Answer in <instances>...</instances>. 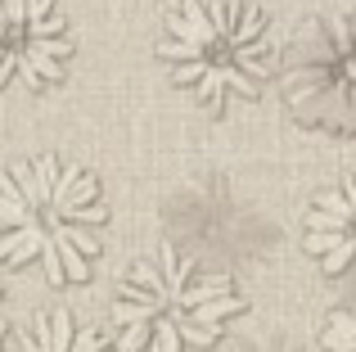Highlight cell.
Here are the masks:
<instances>
[{
    "label": "cell",
    "mask_w": 356,
    "mask_h": 352,
    "mask_svg": "<svg viewBox=\"0 0 356 352\" xmlns=\"http://www.w3.org/2000/svg\"><path fill=\"white\" fill-rule=\"evenodd\" d=\"M230 285H235L230 275H203L199 285L181 289V298H176V307H172V312H194V307H203V303H212V298H226Z\"/></svg>",
    "instance_id": "1"
},
{
    "label": "cell",
    "mask_w": 356,
    "mask_h": 352,
    "mask_svg": "<svg viewBox=\"0 0 356 352\" xmlns=\"http://www.w3.org/2000/svg\"><path fill=\"white\" fill-rule=\"evenodd\" d=\"M321 344H325V352H356V317L352 312H334Z\"/></svg>",
    "instance_id": "2"
},
{
    "label": "cell",
    "mask_w": 356,
    "mask_h": 352,
    "mask_svg": "<svg viewBox=\"0 0 356 352\" xmlns=\"http://www.w3.org/2000/svg\"><path fill=\"white\" fill-rule=\"evenodd\" d=\"M239 312H243V298L226 294V298H212V303H203V307H194V312H181V317L199 321V326H217L221 330V321H226V317H239Z\"/></svg>",
    "instance_id": "3"
},
{
    "label": "cell",
    "mask_w": 356,
    "mask_h": 352,
    "mask_svg": "<svg viewBox=\"0 0 356 352\" xmlns=\"http://www.w3.org/2000/svg\"><path fill=\"white\" fill-rule=\"evenodd\" d=\"M50 235H54V230H50ZM54 244H59V257H63V271H68V280H72V285H86V280H90L86 253H81L72 239H63V235H54Z\"/></svg>",
    "instance_id": "4"
},
{
    "label": "cell",
    "mask_w": 356,
    "mask_h": 352,
    "mask_svg": "<svg viewBox=\"0 0 356 352\" xmlns=\"http://www.w3.org/2000/svg\"><path fill=\"white\" fill-rule=\"evenodd\" d=\"M50 230H54V235H63V239H72V244H77L86 257H99V253H104V248H99V239L90 235L86 226H77V221H59V217H50Z\"/></svg>",
    "instance_id": "5"
},
{
    "label": "cell",
    "mask_w": 356,
    "mask_h": 352,
    "mask_svg": "<svg viewBox=\"0 0 356 352\" xmlns=\"http://www.w3.org/2000/svg\"><path fill=\"white\" fill-rule=\"evenodd\" d=\"M131 280H136V285H149V294H158V298H163L167 307H172V289H167V275L158 271V266H149V262H136Z\"/></svg>",
    "instance_id": "6"
},
{
    "label": "cell",
    "mask_w": 356,
    "mask_h": 352,
    "mask_svg": "<svg viewBox=\"0 0 356 352\" xmlns=\"http://www.w3.org/2000/svg\"><path fill=\"white\" fill-rule=\"evenodd\" d=\"M72 339H77V335H72V317H68V312H50V352H72Z\"/></svg>",
    "instance_id": "7"
},
{
    "label": "cell",
    "mask_w": 356,
    "mask_h": 352,
    "mask_svg": "<svg viewBox=\"0 0 356 352\" xmlns=\"http://www.w3.org/2000/svg\"><path fill=\"white\" fill-rule=\"evenodd\" d=\"M257 32H261V14H257V9H243L239 27L226 36V45H230V50H243V45H252V41H257Z\"/></svg>",
    "instance_id": "8"
},
{
    "label": "cell",
    "mask_w": 356,
    "mask_h": 352,
    "mask_svg": "<svg viewBox=\"0 0 356 352\" xmlns=\"http://www.w3.org/2000/svg\"><path fill=\"white\" fill-rule=\"evenodd\" d=\"M185 18H190V27H194V36H199L203 45H212L217 41V27H212V18H208V9L199 5V0H185V9H181Z\"/></svg>",
    "instance_id": "9"
},
{
    "label": "cell",
    "mask_w": 356,
    "mask_h": 352,
    "mask_svg": "<svg viewBox=\"0 0 356 352\" xmlns=\"http://www.w3.org/2000/svg\"><path fill=\"white\" fill-rule=\"evenodd\" d=\"M176 330H181V339H185V344H194V348L217 344V335H221L217 326H199V321H185L181 312H176Z\"/></svg>",
    "instance_id": "10"
},
{
    "label": "cell",
    "mask_w": 356,
    "mask_h": 352,
    "mask_svg": "<svg viewBox=\"0 0 356 352\" xmlns=\"http://www.w3.org/2000/svg\"><path fill=\"white\" fill-rule=\"evenodd\" d=\"M181 330H176V317H154V348L158 352H181Z\"/></svg>",
    "instance_id": "11"
},
{
    "label": "cell",
    "mask_w": 356,
    "mask_h": 352,
    "mask_svg": "<svg viewBox=\"0 0 356 352\" xmlns=\"http://www.w3.org/2000/svg\"><path fill=\"white\" fill-rule=\"evenodd\" d=\"M95 194H99L95 176L81 172V181L72 185V194H68V203H63V212H72V208H90V203H95ZM63 212H50V217H63Z\"/></svg>",
    "instance_id": "12"
},
{
    "label": "cell",
    "mask_w": 356,
    "mask_h": 352,
    "mask_svg": "<svg viewBox=\"0 0 356 352\" xmlns=\"http://www.w3.org/2000/svg\"><path fill=\"white\" fill-rule=\"evenodd\" d=\"M158 54H163V59H181V63H190V59H203V54H208V45L203 41H163L158 45Z\"/></svg>",
    "instance_id": "13"
},
{
    "label": "cell",
    "mask_w": 356,
    "mask_h": 352,
    "mask_svg": "<svg viewBox=\"0 0 356 352\" xmlns=\"http://www.w3.org/2000/svg\"><path fill=\"white\" fill-rule=\"evenodd\" d=\"M36 212L23 208V203H9L5 194H0V230H18V226H32Z\"/></svg>",
    "instance_id": "14"
},
{
    "label": "cell",
    "mask_w": 356,
    "mask_h": 352,
    "mask_svg": "<svg viewBox=\"0 0 356 352\" xmlns=\"http://www.w3.org/2000/svg\"><path fill=\"white\" fill-rule=\"evenodd\" d=\"M77 181H81L77 168H59V181H54V190H50V212H63V203H68V194H72Z\"/></svg>",
    "instance_id": "15"
},
{
    "label": "cell",
    "mask_w": 356,
    "mask_h": 352,
    "mask_svg": "<svg viewBox=\"0 0 356 352\" xmlns=\"http://www.w3.org/2000/svg\"><path fill=\"white\" fill-rule=\"evenodd\" d=\"M307 230H352V217H339L330 208H312L307 212Z\"/></svg>",
    "instance_id": "16"
},
{
    "label": "cell",
    "mask_w": 356,
    "mask_h": 352,
    "mask_svg": "<svg viewBox=\"0 0 356 352\" xmlns=\"http://www.w3.org/2000/svg\"><path fill=\"white\" fill-rule=\"evenodd\" d=\"M149 335H154V326L149 321H140V326H127L118 339V352H145L149 348Z\"/></svg>",
    "instance_id": "17"
},
{
    "label": "cell",
    "mask_w": 356,
    "mask_h": 352,
    "mask_svg": "<svg viewBox=\"0 0 356 352\" xmlns=\"http://www.w3.org/2000/svg\"><path fill=\"white\" fill-rule=\"evenodd\" d=\"M158 312L154 307H145V303H113V321H122V326H140V321H154Z\"/></svg>",
    "instance_id": "18"
},
{
    "label": "cell",
    "mask_w": 356,
    "mask_h": 352,
    "mask_svg": "<svg viewBox=\"0 0 356 352\" xmlns=\"http://www.w3.org/2000/svg\"><path fill=\"white\" fill-rule=\"evenodd\" d=\"M348 235H352V230H312V235H307V248H312L316 257H325L330 248H339Z\"/></svg>",
    "instance_id": "19"
},
{
    "label": "cell",
    "mask_w": 356,
    "mask_h": 352,
    "mask_svg": "<svg viewBox=\"0 0 356 352\" xmlns=\"http://www.w3.org/2000/svg\"><path fill=\"white\" fill-rule=\"evenodd\" d=\"M352 257H356V235H348L339 248H330V253H325L321 262H325V271L334 275V271H343V266H352Z\"/></svg>",
    "instance_id": "20"
},
{
    "label": "cell",
    "mask_w": 356,
    "mask_h": 352,
    "mask_svg": "<svg viewBox=\"0 0 356 352\" xmlns=\"http://www.w3.org/2000/svg\"><path fill=\"white\" fill-rule=\"evenodd\" d=\"M45 275H50V285H63L68 280V271H63V257H59V244H54V235L45 239Z\"/></svg>",
    "instance_id": "21"
},
{
    "label": "cell",
    "mask_w": 356,
    "mask_h": 352,
    "mask_svg": "<svg viewBox=\"0 0 356 352\" xmlns=\"http://www.w3.org/2000/svg\"><path fill=\"white\" fill-rule=\"evenodd\" d=\"M316 208H330V212H339V217H352L356 221V203L348 199V194H339V190H325L321 199H316Z\"/></svg>",
    "instance_id": "22"
},
{
    "label": "cell",
    "mask_w": 356,
    "mask_h": 352,
    "mask_svg": "<svg viewBox=\"0 0 356 352\" xmlns=\"http://www.w3.org/2000/svg\"><path fill=\"white\" fill-rule=\"evenodd\" d=\"M27 54H50V59H63V54H68V41H59V36H32V41H27Z\"/></svg>",
    "instance_id": "23"
},
{
    "label": "cell",
    "mask_w": 356,
    "mask_h": 352,
    "mask_svg": "<svg viewBox=\"0 0 356 352\" xmlns=\"http://www.w3.org/2000/svg\"><path fill=\"white\" fill-rule=\"evenodd\" d=\"M32 168H36V181H41V190L50 194V190H54V181H59V159H54V154H41Z\"/></svg>",
    "instance_id": "24"
},
{
    "label": "cell",
    "mask_w": 356,
    "mask_h": 352,
    "mask_svg": "<svg viewBox=\"0 0 356 352\" xmlns=\"http://www.w3.org/2000/svg\"><path fill=\"white\" fill-rule=\"evenodd\" d=\"M208 68H212L208 59H190V63H181V68H172V81H176V86H190V81H203Z\"/></svg>",
    "instance_id": "25"
},
{
    "label": "cell",
    "mask_w": 356,
    "mask_h": 352,
    "mask_svg": "<svg viewBox=\"0 0 356 352\" xmlns=\"http://www.w3.org/2000/svg\"><path fill=\"white\" fill-rule=\"evenodd\" d=\"M108 348V339H104V330H77V339H72V352H104Z\"/></svg>",
    "instance_id": "26"
},
{
    "label": "cell",
    "mask_w": 356,
    "mask_h": 352,
    "mask_svg": "<svg viewBox=\"0 0 356 352\" xmlns=\"http://www.w3.org/2000/svg\"><path fill=\"white\" fill-rule=\"evenodd\" d=\"M59 221H77V226H99V221H108V212L99 208V203H90V208H72V212H63Z\"/></svg>",
    "instance_id": "27"
},
{
    "label": "cell",
    "mask_w": 356,
    "mask_h": 352,
    "mask_svg": "<svg viewBox=\"0 0 356 352\" xmlns=\"http://www.w3.org/2000/svg\"><path fill=\"white\" fill-rule=\"evenodd\" d=\"M221 86H226V81H221V68H208V72H203V81H199V99H208V104H212V99L221 95Z\"/></svg>",
    "instance_id": "28"
},
{
    "label": "cell",
    "mask_w": 356,
    "mask_h": 352,
    "mask_svg": "<svg viewBox=\"0 0 356 352\" xmlns=\"http://www.w3.org/2000/svg\"><path fill=\"white\" fill-rule=\"evenodd\" d=\"M32 226H36V221H32ZM32 226H18V230H9V235L0 239V262H5L14 248H23V244H27V230H32Z\"/></svg>",
    "instance_id": "29"
},
{
    "label": "cell",
    "mask_w": 356,
    "mask_h": 352,
    "mask_svg": "<svg viewBox=\"0 0 356 352\" xmlns=\"http://www.w3.org/2000/svg\"><path fill=\"white\" fill-rule=\"evenodd\" d=\"M36 59V72H41L45 81H59L63 77V59H50V54H32Z\"/></svg>",
    "instance_id": "30"
},
{
    "label": "cell",
    "mask_w": 356,
    "mask_h": 352,
    "mask_svg": "<svg viewBox=\"0 0 356 352\" xmlns=\"http://www.w3.org/2000/svg\"><path fill=\"white\" fill-rule=\"evenodd\" d=\"M167 32H172L176 41H199V36H194V27H190V18H185V14H172V18H167Z\"/></svg>",
    "instance_id": "31"
},
{
    "label": "cell",
    "mask_w": 356,
    "mask_h": 352,
    "mask_svg": "<svg viewBox=\"0 0 356 352\" xmlns=\"http://www.w3.org/2000/svg\"><path fill=\"white\" fill-rule=\"evenodd\" d=\"M54 14V0H27V27H36L41 18Z\"/></svg>",
    "instance_id": "32"
},
{
    "label": "cell",
    "mask_w": 356,
    "mask_h": 352,
    "mask_svg": "<svg viewBox=\"0 0 356 352\" xmlns=\"http://www.w3.org/2000/svg\"><path fill=\"white\" fill-rule=\"evenodd\" d=\"M0 194H5L9 203H23V208H27V194H23V185H18L14 176H5V172H0Z\"/></svg>",
    "instance_id": "33"
},
{
    "label": "cell",
    "mask_w": 356,
    "mask_h": 352,
    "mask_svg": "<svg viewBox=\"0 0 356 352\" xmlns=\"http://www.w3.org/2000/svg\"><path fill=\"white\" fill-rule=\"evenodd\" d=\"M18 77H23L27 86H41V72H36V59H32V54H18Z\"/></svg>",
    "instance_id": "34"
},
{
    "label": "cell",
    "mask_w": 356,
    "mask_h": 352,
    "mask_svg": "<svg viewBox=\"0 0 356 352\" xmlns=\"http://www.w3.org/2000/svg\"><path fill=\"white\" fill-rule=\"evenodd\" d=\"M334 45H339V50H352V23L348 18H334Z\"/></svg>",
    "instance_id": "35"
},
{
    "label": "cell",
    "mask_w": 356,
    "mask_h": 352,
    "mask_svg": "<svg viewBox=\"0 0 356 352\" xmlns=\"http://www.w3.org/2000/svg\"><path fill=\"white\" fill-rule=\"evenodd\" d=\"M27 32H32V36H59V32H63V18L50 14V18H41L36 27H27Z\"/></svg>",
    "instance_id": "36"
},
{
    "label": "cell",
    "mask_w": 356,
    "mask_h": 352,
    "mask_svg": "<svg viewBox=\"0 0 356 352\" xmlns=\"http://www.w3.org/2000/svg\"><path fill=\"white\" fill-rule=\"evenodd\" d=\"M5 18L14 27H23L27 23V0H5Z\"/></svg>",
    "instance_id": "37"
},
{
    "label": "cell",
    "mask_w": 356,
    "mask_h": 352,
    "mask_svg": "<svg viewBox=\"0 0 356 352\" xmlns=\"http://www.w3.org/2000/svg\"><path fill=\"white\" fill-rule=\"evenodd\" d=\"M348 199H352V203H356V181H352V185H348Z\"/></svg>",
    "instance_id": "38"
},
{
    "label": "cell",
    "mask_w": 356,
    "mask_h": 352,
    "mask_svg": "<svg viewBox=\"0 0 356 352\" xmlns=\"http://www.w3.org/2000/svg\"><path fill=\"white\" fill-rule=\"evenodd\" d=\"M0 23H9V18H5V0H0Z\"/></svg>",
    "instance_id": "39"
},
{
    "label": "cell",
    "mask_w": 356,
    "mask_h": 352,
    "mask_svg": "<svg viewBox=\"0 0 356 352\" xmlns=\"http://www.w3.org/2000/svg\"><path fill=\"white\" fill-rule=\"evenodd\" d=\"M0 335H5V321H0ZM0 352H5V348H0Z\"/></svg>",
    "instance_id": "40"
},
{
    "label": "cell",
    "mask_w": 356,
    "mask_h": 352,
    "mask_svg": "<svg viewBox=\"0 0 356 352\" xmlns=\"http://www.w3.org/2000/svg\"><path fill=\"white\" fill-rule=\"evenodd\" d=\"M0 63H5V50H0Z\"/></svg>",
    "instance_id": "41"
},
{
    "label": "cell",
    "mask_w": 356,
    "mask_h": 352,
    "mask_svg": "<svg viewBox=\"0 0 356 352\" xmlns=\"http://www.w3.org/2000/svg\"><path fill=\"white\" fill-rule=\"evenodd\" d=\"M0 36H5V23H0Z\"/></svg>",
    "instance_id": "42"
},
{
    "label": "cell",
    "mask_w": 356,
    "mask_h": 352,
    "mask_svg": "<svg viewBox=\"0 0 356 352\" xmlns=\"http://www.w3.org/2000/svg\"><path fill=\"white\" fill-rule=\"evenodd\" d=\"M352 271H356V257H352Z\"/></svg>",
    "instance_id": "43"
}]
</instances>
